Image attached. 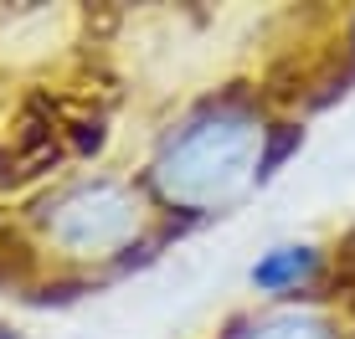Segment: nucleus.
Returning a JSON list of instances; mask_svg holds the SVG:
<instances>
[{
    "mask_svg": "<svg viewBox=\"0 0 355 339\" xmlns=\"http://www.w3.org/2000/svg\"><path fill=\"white\" fill-rule=\"evenodd\" d=\"M268 129L248 108L211 103L165 139L155 160V190L180 211H211L227 205L263 175Z\"/></svg>",
    "mask_w": 355,
    "mask_h": 339,
    "instance_id": "obj_1",
    "label": "nucleus"
},
{
    "mask_svg": "<svg viewBox=\"0 0 355 339\" xmlns=\"http://www.w3.org/2000/svg\"><path fill=\"white\" fill-rule=\"evenodd\" d=\"M46 232L78 257H108L139 232V201L114 180H93L46 205Z\"/></svg>",
    "mask_w": 355,
    "mask_h": 339,
    "instance_id": "obj_2",
    "label": "nucleus"
},
{
    "mask_svg": "<svg viewBox=\"0 0 355 339\" xmlns=\"http://www.w3.org/2000/svg\"><path fill=\"white\" fill-rule=\"evenodd\" d=\"M314 273H320V247H309V241H284V247L263 252L248 277H252L258 293H288V288H304Z\"/></svg>",
    "mask_w": 355,
    "mask_h": 339,
    "instance_id": "obj_3",
    "label": "nucleus"
},
{
    "mask_svg": "<svg viewBox=\"0 0 355 339\" xmlns=\"http://www.w3.org/2000/svg\"><path fill=\"white\" fill-rule=\"evenodd\" d=\"M227 339H335V329L320 313H273V319H252Z\"/></svg>",
    "mask_w": 355,
    "mask_h": 339,
    "instance_id": "obj_4",
    "label": "nucleus"
},
{
    "mask_svg": "<svg viewBox=\"0 0 355 339\" xmlns=\"http://www.w3.org/2000/svg\"><path fill=\"white\" fill-rule=\"evenodd\" d=\"M0 339H10V334H0Z\"/></svg>",
    "mask_w": 355,
    "mask_h": 339,
    "instance_id": "obj_5",
    "label": "nucleus"
}]
</instances>
